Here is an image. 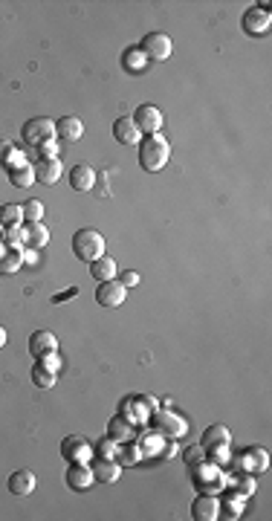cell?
<instances>
[{"mask_svg":"<svg viewBox=\"0 0 272 521\" xmlns=\"http://www.w3.org/2000/svg\"><path fill=\"white\" fill-rule=\"evenodd\" d=\"M21 137H24L27 145H35V148H38V145H44V142L55 139V122L47 119V116H35V119L24 122Z\"/></svg>","mask_w":272,"mask_h":521,"instance_id":"cell-3","label":"cell"},{"mask_svg":"<svg viewBox=\"0 0 272 521\" xmlns=\"http://www.w3.org/2000/svg\"><path fill=\"white\" fill-rule=\"evenodd\" d=\"M6 487H9V492L17 495V498H21V495H29V492H35V475H32L29 469H17V472L9 475Z\"/></svg>","mask_w":272,"mask_h":521,"instance_id":"cell-16","label":"cell"},{"mask_svg":"<svg viewBox=\"0 0 272 521\" xmlns=\"http://www.w3.org/2000/svg\"><path fill=\"white\" fill-rule=\"evenodd\" d=\"M6 177H9V183L15 186V188H29L32 183H35V168L24 160V163H15V165H9L6 168Z\"/></svg>","mask_w":272,"mask_h":521,"instance_id":"cell-17","label":"cell"},{"mask_svg":"<svg viewBox=\"0 0 272 521\" xmlns=\"http://www.w3.org/2000/svg\"><path fill=\"white\" fill-rule=\"evenodd\" d=\"M55 137L64 142H79L84 137V122L79 116H64V119L55 122Z\"/></svg>","mask_w":272,"mask_h":521,"instance_id":"cell-11","label":"cell"},{"mask_svg":"<svg viewBox=\"0 0 272 521\" xmlns=\"http://www.w3.org/2000/svg\"><path fill=\"white\" fill-rule=\"evenodd\" d=\"M160 429L165 435H183L186 432V423L180 417H174V414H160Z\"/></svg>","mask_w":272,"mask_h":521,"instance_id":"cell-26","label":"cell"},{"mask_svg":"<svg viewBox=\"0 0 272 521\" xmlns=\"http://www.w3.org/2000/svg\"><path fill=\"white\" fill-rule=\"evenodd\" d=\"M21 264H24L21 252H3V255H0V275L17 273V269H21Z\"/></svg>","mask_w":272,"mask_h":521,"instance_id":"cell-25","label":"cell"},{"mask_svg":"<svg viewBox=\"0 0 272 521\" xmlns=\"http://www.w3.org/2000/svg\"><path fill=\"white\" fill-rule=\"evenodd\" d=\"M73 252L79 261L84 264H93V261H99L105 255V238H102V232H96V229H79L73 235Z\"/></svg>","mask_w":272,"mask_h":521,"instance_id":"cell-2","label":"cell"},{"mask_svg":"<svg viewBox=\"0 0 272 521\" xmlns=\"http://www.w3.org/2000/svg\"><path fill=\"white\" fill-rule=\"evenodd\" d=\"M130 435H133V429L128 426L125 420H110V437L116 440V443H122V440H130Z\"/></svg>","mask_w":272,"mask_h":521,"instance_id":"cell-28","label":"cell"},{"mask_svg":"<svg viewBox=\"0 0 272 521\" xmlns=\"http://www.w3.org/2000/svg\"><path fill=\"white\" fill-rule=\"evenodd\" d=\"M29 354L35 359H44L50 354H58V339L50 333V331H35L29 336Z\"/></svg>","mask_w":272,"mask_h":521,"instance_id":"cell-9","label":"cell"},{"mask_svg":"<svg viewBox=\"0 0 272 521\" xmlns=\"http://www.w3.org/2000/svg\"><path fill=\"white\" fill-rule=\"evenodd\" d=\"M0 223H3V226H21L24 223V209L17 203L0 206Z\"/></svg>","mask_w":272,"mask_h":521,"instance_id":"cell-22","label":"cell"},{"mask_svg":"<svg viewBox=\"0 0 272 521\" xmlns=\"http://www.w3.org/2000/svg\"><path fill=\"white\" fill-rule=\"evenodd\" d=\"M17 163V148L9 139H0V165H15Z\"/></svg>","mask_w":272,"mask_h":521,"instance_id":"cell-29","label":"cell"},{"mask_svg":"<svg viewBox=\"0 0 272 521\" xmlns=\"http://www.w3.org/2000/svg\"><path fill=\"white\" fill-rule=\"evenodd\" d=\"M125 67H128V70H142V67H145V52H142L139 47L128 50V55H125Z\"/></svg>","mask_w":272,"mask_h":521,"instance_id":"cell-30","label":"cell"},{"mask_svg":"<svg viewBox=\"0 0 272 521\" xmlns=\"http://www.w3.org/2000/svg\"><path fill=\"white\" fill-rule=\"evenodd\" d=\"M44 365V368H50V371H58L61 368V359H58V354H50V356H44V359H38Z\"/></svg>","mask_w":272,"mask_h":521,"instance_id":"cell-33","label":"cell"},{"mask_svg":"<svg viewBox=\"0 0 272 521\" xmlns=\"http://www.w3.org/2000/svg\"><path fill=\"white\" fill-rule=\"evenodd\" d=\"M70 186H73L75 191H93V186H96V171H93L90 165H75V168H70Z\"/></svg>","mask_w":272,"mask_h":521,"instance_id":"cell-19","label":"cell"},{"mask_svg":"<svg viewBox=\"0 0 272 521\" xmlns=\"http://www.w3.org/2000/svg\"><path fill=\"white\" fill-rule=\"evenodd\" d=\"M3 241L6 246H21V243H27V235H24V226H6L3 229Z\"/></svg>","mask_w":272,"mask_h":521,"instance_id":"cell-27","label":"cell"},{"mask_svg":"<svg viewBox=\"0 0 272 521\" xmlns=\"http://www.w3.org/2000/svg\"><path fill=\"white\" fill-rule=\"evenodd\" d=\"M191 518H197V521H215V518H220V504H218V498L200 495V498L191 504Z\"/></svg>","mask_w":272,"mask_h":521,"instance_id":"cell-15","label":"cell"},{"mask_svg":"<svg viewBox=\"0 0 272 521\" xmlns=\"http://www.w3.org/2000/svg\"><path fill=\"white\" fill-rule=\"evenodd\" d=\"M3 229H6V226H3V223H0V238H3Z\"/></svg>","mask_w":272,"mask_h":521,"instance_id":"cell-36","label":"cell"},{"mask_svg":"<svg viewBox=\"0 0 272 521\" xmlns=\"http://www.w3.org/2000/svg\"><path fill=\"white\" fill-rule=\"evenodd\" d=\"M21 209H24V223H41V218L47 215L41 200H27Z\"/></svg>","mask_w":272,"mask_h":521,"instance_id":"cell-24","label":"cell"},{"mask_svg":"<svg viewBox=\"0 0 272 521\" xmlns=\"http://www.w3.org/2000/svg\"><path fill=\"white\" fill-rule=\"evenodd\" d=\"M24 235H27V243H29L32 249L47 246V243H50V229H47L44 223H27Z\"/></svg>","mask_w":272,"mask_h":521,"instance_id":"cell-21","label":"cell"},{"mask_svg":"<svg viewBox=\"0 0 272 521\" xmlns=\"http://www.w3.org/2000/svg\"><path fill=\"white\" fill-rule=\"evenodd\" d=\"M130 119L136 122V128H139V133H145V137H153V133L163 130V110L153 105H139Z\"/></svg>","mask_w":272,"mask_h":521,"instance_id":"cell-4","label":"cell"},{"mask_svg":"<svg viewBox=\"0 0 272 521\" xmlns=\"http://www.w3.org/2000/svg\"><path fill=\"white\" fill-rule=\"evenodd\" d=\"M35 183H44V186H55L58 180H61V163L55 160H38L35 165Z\"/></svg>","mask_w":272,"mask_h":521,"instance_id":"cell-14","label":"cell"},{"mask_svg":"<svg viewBox=\"0 0 272 521\" xmlns=\"http://www.w3.org/2000/svg\"><path fill=\"white\" fill-rule=\"evenodd\" d=\"M61 455H64L67 463L87 460V458H90V446H87V440H82V437H64V443H61Z\"/></svg>","mask_w":272,"mask_h":521,"instance_id":"cell-18","label":"cell"},{"mask_svg":"<svg viewBox=\"0 0 272 521\" xmlns=\"http://www.w3.org/2000/svg\"><path fill=\"white\" fill-rule=\"evenodd\" d=\"M113 137L116 142H122V145H139V128H136V122L130 119V116H122V119H116L113 125Z\"/></svg>","mask_w":272,"mask_h":521,"instance_id":"cell-13","label":"cell"},{"mask_svg":"<svg viewBox=\"0 0 272 521\" xmlns=\"http://www.w3.org/2000/svg\"><path fill=\"white\" fill-rule=\"evenodd\" d=\"M203 455H206V452H203V446H197V449H188V452H186V458H188L191 463H200V460H203Z\"/></svg>","mask_w":272,"mask_h":521,"instance_id":"cell-34","label":"cell"},{"mask_svg":"<svg viewBox=\"0 0 272 521\" xmlns=\"http://www.w3.org/2000/svg\"><path fill=\"white\" fill-rule=\"evenodd\" d=\"M32 382L38 385V388H52V385L58 382V377H55V371L44 368L41 362H35V368H32Z\"/></svg>","mask_w":272,"mask_h":521,"instance_id":"cell-23","label":"cell"},{"mask_svg":"<svg viewBox=\"0 0 272 521\" xmlns=\"http://www.w3.org/2000/svg\"><path fill=\"white\" fill-rule=\"evenodd\" d=\"M171 160V145L165 137H160V133H153V137H145L139 139V165L145 171H163Z\"/></svg>","mask_w":272,"mask_h":521,"instance_id":"cell-1","label":"cell"},{"mask_svg":"<svg viewBox=\"0 0 272 521\" xmlns=\"http://www.w3.org/2000/svg\"><path fill=\"white\" fill-rule=\"evenodd\" d=\"M269 27H272V15L269 12L255 9V6L243 12V32L246 35H266Z\"/></svg>","mask_w":272,"mask_h":521,"instance_id":"cell-8","label":"cell"},{"mask_svg":"<svg viewBox=\"0 0 272 521\" xmlns=\"http://www.w3.org/2000/svg\"><path fill=\"white\" fill-rule=\"evenodd\" d=\"M128 299V287L119 284V278H113V281H102L99 287H96V301H99L102 307H122Z\"/></svg>","mask_w":272,"mask_h":521,"instance_id":"cell-6","label":"cell"},{"mask_svg":"<svg viewBox=\"0 0 272 521\" xmlns=\"http://www.w3.org/2000/svg\"><path fill=\"white\" fill-rule=\"evenodd\" d=\"M232 443V435H229V429L226 426H209L206 432H203V437H200V446H203V452L209 455V452H223L226 446Z\"/></svg>","mask_w":272,"mask_h":521,"instance_id":"cell-7","label":"cell"},{"mask_svg":"<svg viewBox=\"0 0 272 521\" xmlns=\"http://www.w3.org/2000/svg\"><path fill=\"white\" fill-rule=\"evenodd\" d=\"M38 151H41V160H55V139L38 145Z\"/></svg>","mask_w":272,"mask_h":521,"instance_id":"cell-32","label":"cell"},{"mask_svg":"<svg viewBox=\"0 0 272 521\" xmlns=\"http://www.w3.org/2000/svg\"><path fill=\"white\" fill-rule=\"evenodd\" d=\"M67 484H70L75 492H84L87 487H93V469H90V463H84V460L70 463V469H67Z\"/></svg>","mask_w":272,"mask_h":521,"instance_id":"cell-10","label":"cell"},{"mask_svg":"<svg viewBox=\"0 0 272 521\" xmlns=\"http://www.w3.org/2000/svg\"><path fill=\"white\" fill-rule=\"evenodd\" d=\"M139 281H142V278H139V273H136V269H128V273L119 275V284L128 287V289H130V287H139Z\"/></svg>","mask_w":272,"mask_h":521,"instance_id":"cell-31","label":"cell"},{"mask_svg":"<svg viewBox=\"0 0 272 521\" xmlns=\"http://www.w3.org/2000/svg\"><path fill=\"white\" fill-rule=\"evenodd\" d=\"M3 345H6V331L0 327V347H3Z\"/></svg>","mask_w":272,"mask_h":521,"instance_id":"cell-35","label":"cell"},{"mask_svg":"<svg viewBox=\"0 0 272 521\" xmlns=\"http://www.w3.org/2000/svg\"><path fill=\"white\" fill-rule=\"evenodd\" d=\"M142 52H145V58H151V61H165V58H171V52H174L171 38L165 32H148L142 38Z\"/></svg>","mask_w":272,"mask_h":521,"instance_id":"cell-5","label":"cell"},{"mask_svg":"<svg viewBox=\"0 0 272 521\" xmlns=\"http://www.w3.org/2000/svg\"><path fill=\"white\" fill-rule=\"evenodd\" d=\"M90 275L96 278V281H113L116 278V258H107V255H102L99 261H93L90 264Z\"/></svg>","mask_w":272,"mask_h":521,"instance_id":"cell-20","label":"cell"},{"mask_svg":"<svg viewBox=\"0 0 272 521\" xmlns=\"http://www.w3.org/2000/svg\"><path fill=\"white\" fill-rule=\"evenodd\" d=\"M90 469H93V481H102V484H113V481H119V475H122V467L110 458H96L90 463Z\"/></svg>","mask_w":272,"mask_h":521,"instance_id":"cell-12","label":"cell"}]
</instances>
